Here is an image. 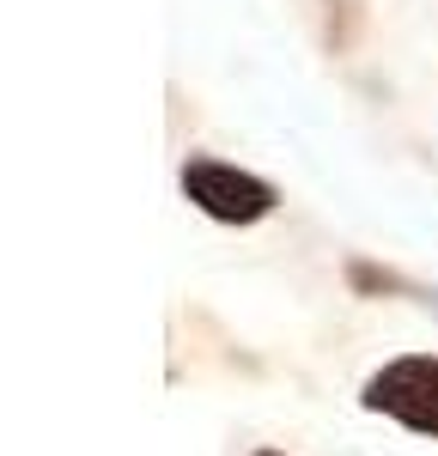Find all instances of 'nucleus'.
Returning a JSON list of instances; mask_svg holds the SVG:
<instances>
[{"mask_svg":"<svg viewBox=\"0 0 438 456\" xmlns=\"http://www.w3.org/2000/svg\"><path fill=\"white\" fill-rule=\"evenodd\" d=\"M360 402L371 414H390L396 426L438 438V353H408L390 359L384 371H371L360 389Z\"/></svg>","mask_w":438,"mask_h":456,"instance_id":"1","label":"nucleus"},{"mask_svg":"<svg viewBox=\"0 0 438 456\" xmlns=\"http://www.w3.org/2000/svg\"><path fill=\"white\" fill-rule=\"evenodd\" d=\"M182 195L219 225H256L280 201L274 183H262L256 171H238V165H219V159H189L182 165Z\"/></svg>","mask_w":438,"mask_h":456,"instance_id":"2","label":"nucleus"},{"mask_svg":"<svg viewBox=\"0 0 438 456\" xmlns=\"http://www.w3.org/2000/svg\"><path fill=\"white\" fill-rule=\"evenodd\" d=\"M347 281H353V292H414V298H426L414 281H402L396 268H377V262H347Z\"/></svg>","mask_w":438,"mask_h":456,"instance_id":"3","label":"nucleus"},{"mask_svg":"<svg viewBox=\"0 0 438 456\" xmlns=\"http://www.w3.org/2000/svg\"><path fill=\"white\" fill-rule=\"evenodd\" d=\"M426 305H433V311H438V292H426Z\"/></svg>","mask_w":438,"mask_h":456,"instance_id":"4","label":"nucleus"},{"mask_svg":"<svg viewBox=\"0 0 438 456\" xmlns=\"http://www.w3.org/2000/svg\"><path fill=\"white\" fill-rule=\"evenodd\" d=\"M256 456H280V451H256Z\"/></svg>","mask_w":438,"mask_h":456,"instance_id":"5","label":"nucleus"}]
</instances>
